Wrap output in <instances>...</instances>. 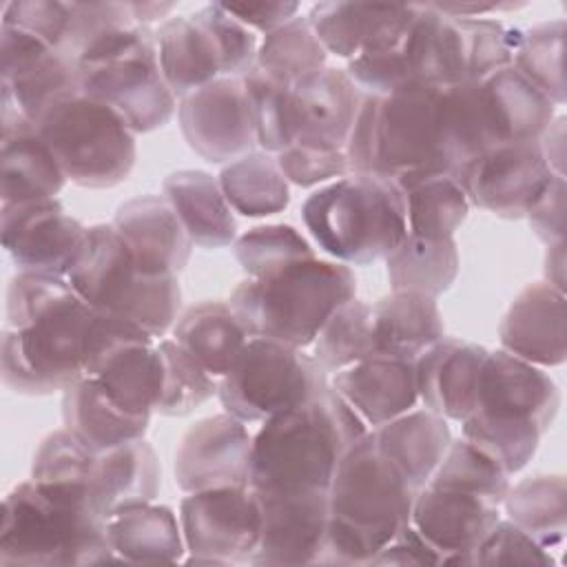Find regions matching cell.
Instances as JSON below:
<instances>
[{
    "label": "cell",
    "mask_w": 567,
    "mask_h": 567,
    "mask_svg": "<svg viewBox=\"0 0 567 567\" xmlns=\"http://www.w3.org/2000/svg\"><path fill=\"white\" fill-rule=\"evenodd\" d=\"M461 268L454 237L430 239L408 233L385 257V275L392 290H410L439 299L452 288Z\"/></svg>",
    "instance_id": "obj_38"
},
{
    "label": "cell",
    "mask_w": 567,
    "mask_h": 567,
    "mask_svg": "<svg viewBox=\"0 0 567 567\" xmlns=\"http://www.w3.org/2000/svg\"><path fill=\"white\" fill-rule=\"evenodd\" d=\"M2 24L20 27L62 53L69 27V2L11 0L2 4Z\"/></svg>",
    "instance_id": "obj_56"
},
{
    "label": "cell",
    "mask_w": 567,
    "mask_h": 567,
    "mask_svg": "<svg viewBox=\"0 0 567 567\" xmlns=\"http://www.w3.org/2000/svg\"><path fill=\"white\" fill-rule=\"evenodd\" d=\"M162 195L195 246L213 250L235 244L237 219L217 177L197 168L173 171L162 182Z\"/></svg>",
    "instance_id": "obj_28"
},
{
    "label": "cell",
    "mask_w": 567,
    "mask_h": 567,
    "mask_svg": "<svg viewBox=\"0 0 567 567\" xmlns=\"http://www.w3.org/2000/svg\"><path fill=\"white\" fill-rule=\"evenodd\" d=\"M330 377L312 354L272 339H248L233 368L219 379L224 412L244 423L266 419L319 396Z\"/></svg>",
    "instance_id": "obj_11"
},
{
    "label": "cell",
    "mask_w": 567,
    "mask_h": 567,
    "mask_svg": "<svg viewBox=\"0 0 567 567\" xmlns=\"http://www.w3.org/2000/svg\"><path fill=\"white\" fill-rule=\"evenodd\" d=\"M441 86L412 82L388 95H363L348 135L350 173L381 175L399 186L454 175L439 133Z\"/></svg>",
    "instance_id": "obj_5"
},
{
    "label": "cell",
    "mask_w": 567,
    "mask_h": 567,
    "mask_svg": "<svg viewBox=\"0 0 567 567\" xmlns=\"http://www.w3.org/2000/svg\"><path fill=\"white\" fill-rule=\"evenodd\" d=\"M62 421L89 452L100 454L142 439L151 416L124 410L93 377L82 374L62 392Z\"/></svg>",
    "instance_id": "obj_27"
},
{
    "label": "cell",
    "mask_w": 567,
    "mask_h": 567,
    "mask_svg": "<svg viewBox=\"0 0 567 567\" xmlns=\"http://www.w3.org/2000/svg\"><path fill=\"white\" fill-rule=\"evenodd\" d=\"M0 199L2 206L55 199L69 182L38 128L20 113L0 109Z\"/></svg>",
    "instance_id": "obj_25"
},
{
    "label": "cell",
    "mask_w": 567,
    "mask_h": 567,
    "mask_svg": "<svg viewBox=\"0 0 567 567\" xmlns=\"http://www.w3.org/2000/svg\"><path fill=\"white\" fill-rule=\"evenodd\" d=\"M565 20H547L518 31L512 64L556 106L567 102L565 89Z\"/></svg>",
    "instance_id": "obj_44"
},
{
    "label": "cell",
    "mask_w": 567,
    "mask_h": 567,
    "mask_svg": "<svg viewBox=\"0 0 567 567\" xmlns=\"http://www.w3.org/2000/svg\"><path fill=\"white\" fill-rule=\"evenodd\" d=\"M261 536L250 565H321L328 532V492L257 494Z\"/></svg>",
    "instance_id": "obj_20"
},
{
    "label": "cell",
    "mask_w": 567,
    "mask_h": 567,
    "mask_svg": "<svg viewBox=\"0 0 567 567\" xmlns=\"http://www.w3.org/2000/svg\"><path fill=\"white\" fill-rule=\"evenodd\" d=\"M66 279L91 308L131 319L155 339L173 328L182 310L179 277L142 272L111 224L89 226Z\"/></svg>",
    "instance_id": "obj_8"
},
{
    "label": "cell",
    "mask_w": 567,
    "mask_h": 567,
    "mask_svg": "<svg viewBox=\"0 0 567 567\" xmlns=\"http://www.w3.org/2000/svg\"><path fill=\"white\" fill-rule=\"evenodd\" d=\"M416 487L377 450L370 430L339 461L328 487L321 565H370L410 523Z\"/></svg>",
    "instance_id": "obj_4"
},
{
    "label": "cell",
    "mask_w": 567,
    "mask_h": 567,
    "mask_svg": "<svg viewBox=\"0 0 567 567\" xmlns=\"http://www.w3.org/2000/svg\"><path fill=\"white\" fill-rule=\"evenodd\" d=\"M2 248L18 270L66 277L75 264L89 228L58 199L2 206Z\"/></svg>",
    "instance_id": "obj_18"
},
{
    "label": "cell",
    "mask_w": 567,
    "mask_h": 567,
    "mask_svg": "<svg viewBox=\"0 0 567 567\" xmlns=\"http://www.w3.org/2000/svg\"><path fill=\"white\" fill-rule=\"evenodd\" d=\"M115 560L124 563H177L186 545L175 512L153 501L117 509L106 520Z\"/></svg>",
    "instance_id": "obj_34"
},
{
    "label": "cell",
    "mask_w": 567,
    "mask_h": 567,
    "mask_svg": "<svg viewBox=\"0 0 567 567\" xmlns=\"http://www.w3.org/2000/svg\"><path fill=\"white\" fill-rule=\"evenodd\" d=\"M567 184L565 175H554L551 182L545 186L540 197L532 204L525 213L534 235L549 244L565 241V206H567Z\"/></svg>",
    "instance_id": "obj_57"
},
{
    "label": "cell",
    "mask_w": 567,
    "mask_h": 567,
    "mask_svg": "<svg viewBox=\"0 0 567 567\" xmlns=\"http://www.w3.org/2000/svg\"><path fill=\"white\" fill-rule=\"evenodd\" d=\"M162 357V388L155 412L164 416H186L217 394L215 379L175 339H157Z\"/></svg>",
    "instance_id": "obj_46"
},
{
    "label": "cell",
    "mask_w": 567,
    "mask_h": 567,
    "mask_svg": "<svg viewBox=\"0 0 567 567\" xmlns=\"http://www.w3.org/2000/svg\"><path fill=\"white\" fill-rule=\"evenodd\" d=\"M301 219L319 248L348 266L385 259L408 235L403 190L381 175L350 173L319 186Z\"/></svg>",
    "instance_id": "obj_7"
},
{
    "label": "cell",
    "mask_w": 567,
    "mask_h": 567,
    "mask_svg": "<svg viewBox=\"0 0 567 567\" xmlns=\"http://www.w3.org/2000/svg\"><path fill=\"white\" fill-rule=\"evenodd\" d=\"M186 563H250L261 536V503L250 485L190 492L179 503Z\"/></svg>",
    "instance_id": "obj_13"
},
{
    "label": "cell",
    "mask_w": 567,
    "mask_h": 567,
    "mask_svg": "<svg viewBox=\"0 0 567 567\" xmlns=\"http://www.w3.org/2000/svg\"><path fill=\"white\" fill-rule=\"evenodd\" d=\"M252 434L228 412L193 423L175 450V483L182 492L250 485Z\"/></svg>",
    "instance_id": "obj_19"
},
{
    "label": "cell",
    "mask_w": 567,
    "mask_h": 567,
    "mask_svg": "<svg viewBox=\"0 0 567 567\" xmlns=\"http://www.w3.org/2000/svg\"><path fill=\"white\" fill-rule=\"evenodd\" d=\"M106 516L86 485L18 483L2 501L0 565L53 567L115 560Z\"/></svg>",
    "instance_id": "obj_2"
},
{
    "label": "cell",
    "mask_w": 567,
    "mask_h": 567,
    "mask_svg": "<svg viewBox=\"0 0 567 567\" xmlns=\"http://www.w3.org/2000/svg\"><path fill=\"white\" fill-rule=\"evenodd\" d=\"M190 18L206 31L210 38L221 78H244L257 62V35L250 31L244 22H239L224 2H213L195 13Z\"/></svg>",
    "instance_id": "obj_50"
},
{
    "label": "cell",
    "mask_w": 567,
    "mask_h": 567,
    "mask_svg": "<svg viewBox=\"0 0 567 567\" xmlns=\"http://www.w3.org/2000/svg\"><path fill=\"white\" fill-rule=\"evenodd\" d=\"M543 272L549 286L565 292V241H556L547 246Z\"/></svg>",
    "instance_id": "obj_61"
},
{
    "label": "cell",
    "mask_w": 567,
    "mask_h": 567,
    "mask_svg": "<svg viewBox=\"0 0 567 567\" xmlns=\"http://www.w3.org/2000/svg\"><path fill=\"white\" fill-rule=\"evenodd\" d=\"M135 24L151 27V22L168 20V13L175 9V2H128Z\"/></svg>",
    "instance_id": "obj_62"
},
{
    "label": "cell",
    "mask_w": 567,
    "mask_h": 567,
    "mask_svg": "<svg viewBox=\"0 0 567 567\" xmlns=\"http://www.w3.org/2000/svg\"><path fill=\"white\" fill-rule=\"evenodd\" d=\"M478 86L498 144L538 142L556 117V104L514 64L487 75Z\"/></svg>",
    "instance_id": "obj_29"
},
{
    "label": "cell",
    "mask_w": 567,
    "mask_h": 567,
    "mask_svg": "<svg viewBox=\"0 0 567 567\" xmlns=\"http://www.w3.org/2000/svg\"><path fill=\"white\" fill-rule=\"evenodd\" d=\"M233 250L244 272L252 279L315 257L312 244L290 224L252 226L235 239Z\"/></svg>",
    "instance_id": "obj_49"
},
{
    "label": "cell",
    "mask_w": 567,
    "mask_h": 567,
    "mask_svg": "<svg viewBox=\"0 0 567 567\" xmlns=\"http://www.w3.org/2000/svg\"><path fill=\"white\" fill-rule=\"evenodd\" d=\"M487 348L456 337H441L414 359L419 401L447 421L472 414Z\"/></svg>",
    "instance_id": "obj_24"
},
{
    "label": "cell",
    "mask_w": 567,
    "mask_h": 567,
    "mask_svg": "<svg viewBox=\"0 0 567 567\" xmlns=\"http://www.w3.org/2000/svg\"><path fill=\"white\" fill-rule=\"evenodd\" d=\"M547 551L558 549L567 532V483L563 474H534L509 485L501 505Z\"/></svg>",
    "instance_id": "obj_39"
},
{
    "label": "cell",
    "mask_w": 567,
    "mask_h": 567,
    "mask_svg": "<svg viewBox=\"0 0 567 567\" xmlns=\"http://www.w3.org/2000/svg\"><path fill=\"white\" fill-rule=\"evenodd\" d=\"M540 153L554 175H565V117L556 115L543 137L538 140Z\"/></svg>",
    "instance_id": "obj_60"
},
{
    "label": "cell",
    "mask_w": 567,
    "mask_h": 567,
    "mask_svg": "<svg viewBox=\"0 0 567 567\" xmlns=\"http://www.w3.org/2000/svg\"><path fill=\"white\" fill-rule=\"evenodd\" d=\"M399 188L405 197L408 233L430 239L454 237L467 219L472 204L454 175H430Z\"/></svg>",
    "instance_id": "obj_42"
},
{
    "label": "cell",
    "mask_w": 567,
    "mask_h": 567,
    "mask_svg": "<svg viewBox=\"0 0 567 567\" xmlns=\"http://www.w3.org/2000/svg\"><path fill=\"white\" fill-rule=\"evenodd\" d=\"M445 334L434 297L390 290L372 303V354L414 361Z\"/></svg>",
    "instance_id": "obj_30"
},
{
    "label": "cell",
    "mask_w": 567,
    "mask_h": 567,
    "mask_svg": "<svg viewBox=\"0 0 567 567\" xmlns=\"http://www.w3.org/2000/svg\"><path fill=\"white\" fill-rule=\"evenodd\" d=\"M498 339L503 350L534 365H563L567 357L565 292L547 281L527 284L509 303Z\"/></svg>",
    "instance_id": "obj_22"
},
{
    "label": "cell",
    "mask_w": 567,
    "mask_h": 567,
    "mask_svg": "<svg viewBox=\"0 0 567 567\" xmlns=\"http://www.w3.org/2000/svg\"><path fill=\"white\" fill-rule=\"evenodd\" d=\"M368 430L328 385L319 396L261 423L252 436L250 487L257 494L328 492L339 461Z\"/></svg>",
    "instance_id": "obj_3"
},
{
    "label": "cell",
    "mask_w": 567,
    "mask_h": 567,
    "mask_svg": "<svg viewBox=\"0 0 567 567\" xmlns=\"http://www.w3.org/2000/svg\"><path fill=\"white\" fill-rule=\"evenodd\" d=\"M97 310L66 277L18 270L7 286L2 383L24 396L64 392L84 374V348Z\"/></svg>",
    "instance_id": "obj_1"
},
{
    "label": "cell",
    "mask_w": 567,
    "mask_h": 567,
    "mask_svg": "<svg viewBox=\"0 0 567 567\" xmlns=\"http://www.w3.org/2000/svg\"><path fill=\"white\" fill-rule=\"evenodd\" d=\"M84 374L124 410L151 416L162 388L157 339L131 319L97 310L84 348Z\"/></svg>",
    "instance_id": "obj_12"
},
{
    "label": "cell",
    "mask_w": 567,
    "mask_h": 567,
    "mask_svg": "<svg viewBox=\"0 0 567 567\" xmlns=\"http://www.w3.org/2000/svg\"><path fill=\"white\" fill-rule=\"evenodd\" d=\"M35 128L66 179L82 188H113L135 166L137 133L115 109L82 91L49 106Z\"/></svg>",
    "instance_id": "obj_10"
},
{
    "label": "cell",
    "mask_w": 567,
    "mask_h": 567,
    "mask_svg": "<svg viewBox=\"0 0 567 567\" xmlns=\"http://www.w3.org/2000/svg\"><path fill=\"white\" fill-rule=\"evenodd\" d=\"M78 75L82 93L115 109L137 135L162 128L177 111L151 27L135 24L97 42L78 60Z\"/></svg>",
    "instance_id": "obj_9"
},
{
    "label": "cell",
    "mask_w": 567,
    "mask_h": 567,
    "mask_svg": "<svg viewBox=\"0 0 567 567\" xmlns=\"http://www.w3.org/2000/svg\"><path fill=\"white\" fill-rule=\"evenodd\" d=\"M551 551L538 545L529 534L507 518H501L494 529L470 554L467 565H554Z\"/></svg>",
    "instance_id": "obj_55"
},
{
    "label": "cell",
    "mask_w": 567,
    "mask_h": 567,
    "mask_svg": "<svg viewBox=\"0 0 567 567\" xmlns=\"http://www.w3.org/2000/svg\"><path fill=\"white\" fill-rule=\"evenodd\" d=\"M439 133L454 177L470 159L496 146L478 82L441 86L439 91Z\"/></svg>",
    "instance_id": "obj_37"
},
{
    "label": "cell",
    "mask_w": 567,
    "mask_h": 567,
    "mask_svg": "<svg viewBox=\"0 0 567 567\" xmlns=\"http://www.w3.org/2000/svg\"><path fill=\"white\" fill-rule=\"evenodd\" d=\"M388 7L370 2H317L306 18L323 49L350 62L363 51Z\"/></svg>",
    "instance_id": "obj_47"
},
{
    "label": "cell",
    "mask_w": 567,
    "mask_h": 567,
    "mask_svg": "<svg viewBox=\"0 0 567 567\" xmlns=\"http://www.w3.org/2000/svg\"><path fill=\"white\" fill-rule=\"evenodd\" d=\"M171 332L215 379L233 368L250 339L230 303L219 299H206L182 310Z\"/></svg>",
    "instance_id": "obj_35"
},
{
    "label": "cell",
    "mask_w": 567,
    "mask_h": 567,
    "mask_svg": "<svg viewBox=\"0 0 567 567\" xmlns=\"http://www.w3.org/2000/svg\"><path fill=\"white\" fill-rule=\"evenodd\" d=\"M95 454L89 452L66 427L49 432L35 447L31 478L40 483H75L89 487Z\"/></svg>",
    "instance_id": "obj_53"
},
{
    "label": "cell",
    "mask_w": 567,
    "mask_h": 567,
    "mask_svg": "<svg viewBox=\"0 0 567 567\" xmlns=\"http://www.w3.org/2000/svg\"><path fill=\"white\" fill-rule=\"evenodd\" d=\"M111 226L146 275H179L195 246L164 195H140L120 204Z\"/></svg>",
    "instance_id": "obj_23"
},
{
    "label": "cell",
    "mask_w": 567,
    "mask_h": 567,
    "mask_svg": "<svg viewBox=\"0 0 567 567\" xmlns=\"http://www.w3.org/2000/svg\"><path fill=\"white\" fill-rule=\"evenodd\" d=\"M288 184L312 188L350 175L348 155L343 148H326L295 142L275 155Z\"/></svg>",
    "instance_id": "obj_54"
},
{
    "label": "cell",
    "mask_w": 567,
    "mask_h": 567,
    "mask_svg": "<svg viewBox=\"0 0 567 567\" xmlns=\"http://www.w3.org/2000/svg\"><path fill=\"white\" fill-rule=\"evenodd\" d=\"M501 518V507L478 494L425 483L414 496L410 523L441 551L443 565H467Z\"/></svg>",
    "instance_id": "obj_21"
},
{
    "label": "cell",
    "mask_w": 567,
    "mask_h": 567,
    "mask_svg": "<svg viewBox=\"0 0 567 567\" xmlns=\"http://www.w3.org/2000/svg\"><path fill=\"white\" fill-rule=\"evenodd\" d=\"M357 277L348 264L319 259L295 261L266 277H246L230 292V308L248 337L272 339L306 350L323 323L354 299Z\"/></svg>",
    "instance_id": "obj_6"
},
{
    "label": "cell",
    "mask_w": 567,
    "mask_h": 567,
    "mask_svg": "<svg viewBox=\"0 0 567 567\" xmlns=\"http://www.w3.org/2000/svg\"><path fill=\"white\" fill-rule=\"evenodd\" d=\"M560 392L549 372L507 350H487L470 416L498 427L545 434L558 414Z\"/></svg>",
    "instance_id": "obj_14"
},
{
    "label": "cell",
    "mask_w": 567,
    "mask_h": 567,
    "mask_svg": "<svg viewBox=\"0 0 567 567\" xmlns=\"http://www.w3.org/2000/svg\"><path fill=\"white\" fill-rule=\"evenodd\" d=\"M241 80L255 120L257 146L277 155L295 144L301 131V102L297 89L268 78L257 66Z\"/></svg>",
    "instance_id": "obj_43"
},
{
    "label": "cell",
    "mask_w": 567,
    "mask_h": 567,
    "mask_svg": "<svg viewBox=\"0 0 567 567\" xmlns=\"http://www.w3.org/2000/svg\"><path fill=\"white\" fill-rule=\"evenodd\" d=\"M224 7L250 31H261L264 35L299 16V2H224Z\"/></svg>",
    "instance_id": "obj_59"
},
{
    "label": "cell",
    "mask_w": 567,
    "mask_h": 567,
    "mask_svg": "<svg viewBox=\"0 0 567 567\" xmlns=\"http://www.w3.org/2000/svg\"><path fill=\"white\" fill-rule=\"evenodd\" d=\"M217 179L230 208L244 217L277 215L290 204V184L277 157L266 151H252L224 164Z\"/></svg>",
    "instance_id": "obj_40"
},
{
    "label": "cell",
    "mask_w": 567,
    "mask_h": 567,
    "mask_svg": "<svg viewBox=\"0 0 567 567\" xmlns=\"http://www.w3.org/2000/svg\"><path fill=\"white\" fill-rule=\"evenodd\" d=\"M255 66L268 78L299 86L328 69V51L315 35L306 16H295L284 27L264 35Z\"/></svg>",
    "instance_id": "obj_41"
},
{
    "label": "cell",
    "mask_w": 567,
    "mask_h": 567,
    "mask_svg": "<svg viewBox=\"0 0 567 567\" xmlns=\"http://www.w3.org/2000/svg\"><path fill=\"white\" fill-rule=\"evenodd\" d=\"M465 40L467 82H481L512 64L520 29H507L492 18H458Z\"/></svg>",
    "instance_id": "obj_51"
},
{
    "label": "cell",
    "mask_w": 567,
    "mask_h": 567,
    "mask_svg": "<svg viewBox=\"0 0 567 567\" xmlns=\"http://www.w3.org/2000/svg\"><path fill=\"white\" fill-rule=\"evenodd\" d=\"M0 106L33 126L58 100L82 91L78 64L20 27H0Z\"/></svg>",
    "instance_id": "obj_15"
},
{
    "label": "cell",
    "mask_w": 567,
    "mask_h": 567,
    "mask_svg": "<svg viewBox=\"0 0 567 567\" xmlns=\"http://www.w3.org/2000/svg\"><path fill=\"white\" fill-rule=\"evenodd\" d=\"M295 89L301 102V131L295 142L346 151L350 128L365 95L346 69L328 66Z\"/></svg>",
    "instance_id": "obj_33"
},
{
    "label": "cell",
    "mask_w": 567,
    "mask_h": 567,
    "mask_svg": "<svg viewBox=\"0 0 567 567\" xmlns=\"http://www.w3.org/2000/svg\"><path fill=\"white\" fill-rule=\"evenodd\" d=\"M310 348L312 359L328 377L372 357V306L357 297L339 306Z\"/></svg>",
    "instance_id": "obj_45"
},
{
    "label": "cell",
    "mask_w": 567,
    "mask_h": 567,
    "mask_svg": "<svg viewBox=\"0 0 567 567\" xmlns=\"http://www.w3.org/2000/svg\"><path fill=\"white\" fill-rule=\"evenodd\" d=\"M370 565H443V556L412 523H408Z\"/></svg>",
    "instance_id": "obj_58"
},
{
    "label": "cell",
    "mask_w": 567,
    "mask_h": 567,
    "mask_svg": "<svg viewBox=\"0 0 567 567\" xmlns=\"http://www.w3.org/2000/svg\"><path fill=\"white\" fill-rule=\"evenodd\" d=\"M551 177L538 142L496 144L456 173L470 204L503 219L525 217Z\"/></svg>",
    "instance_id": "obj_17"
},
{
    "label": "cell",
    "mask_w": 567,
    "mask_h": 567,
    "mask_svg": "<svg viewBox=\"0 0 567 567\" xmlns=\"http://www.w3.org/2000/svg\"><path fill=\"white\" fill-rule=\"evenodd\" d=\"M159 476L157 454L142 436L95 454L89 474V489L100 512L109 518L126 505L155 501L159 492Z\"/></svg>",
    "instance_id": "obj_32"
},
{
    "label": "cell",
    "mask_w": 567,
    "mask_h": 567,
    "mask_svg": "<svg viewBox=\"0 0 567 567\" xmlns=\"http://www.w3.org/2000/svg\"><path fill=\"white\" fill-rule=\"evenodd\" d=\"M337 394L372 430L419 403L414 361L372 354L330 377Z\"/></svg>",
    "instance_id": "obj_26"
},
{
    "label": "cell",
    "mask_w": 567,
    "mask_h": 567,
    "mask_svg": "<svg viewBox=\"0 0 567 567\" xmlns=\"http://www.w3.org/2000/svg\"><path fill=\"white\" fill-rule=\"evenodd\" d=\"M509 478L512 476L494 458L461 436L456 441L452 439L427 483L465 489L501 507L512 485Z\"/></svg>",
    "instance_id": "obj_48"
},
{
    "label": "cell",
    "mask_w": 567,
    "mask_h": 567,
    "mask_svg": "<svg viewBox=\"0 0 567 567\" xmlns=\"http://www.w3.org/2000/svg\"><path fill=\"white\" fill-rule=\"evenodd\" d=\"M135 27L128 2H69V27L62 53L78 60L104 38Z\"/></svg>",
    "instance_id": "obj_52"
},
{
    "label": "cell",
    "mask_w": 567,
    "mask_h": 567,
    "mask_svg": "<svg viewBox=\"0 0 567 567\" xmlns=\"http://www.w3.org/2000/svg\"><path fill=\"white\" fill-rule=\"evenodd\" d=\"M377 450L421 489L452 443L447 419L432 410H410L370 430Z\"/></svg>",
    "instance_id": "obj_31"
},
{
    "label": "cell",
    "mask_w": 567,
    "mask_h": 567,
    "mask_svg": "<svg viewBox=\"0 0 567 567\" xmlns=\"http://www.w3.org/2000/svg\"><path fill=\"white\" fill-rule=\"evenodd\" d=\"M186 144L208 164H230L257 151V131L241 78H217L177 102Z\"/></svg>",
    "instance_id": "obj_16"
},
{
    "label": "cell",
    "mask_w": 567,
    "mask_h": 567,
    "mask_svg": "<svg viewBox=\"0 0 567 567\" xmlns=\"http://www.w3.org/2000/svg\"><path fill=\"white\" fill-rule=\"evenodd\" d=\"M155 35L159 66L177 102L221 78L215 47L190 16H171L155 29Z\"/></svg>",
    "instance_id": "obj_36"
}]
</instances>
